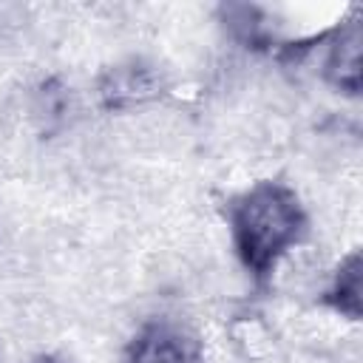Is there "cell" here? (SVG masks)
Instances as JSON below:
<instances>
[{"instance_id":"6da1fadb","label":"cell","mask_w":363,"mask_h":363,"mask_svg":"<svg viewBox=\"0 0 363 363\" xmlns=\"http://www.w3.org/2000/svg\"><path fill=\"white\" fill-rule=\"evenodd\" d=\"M235 250L255 275H267L295 247L303 233V210L298 196L278 184L261 182L230 207Z\"/></svg>"},{"instance_id":"7a4b0ae2","label":"cell","mask_w":363,"mask_h":363,"mask_svg":"<svg viewBox=\"0 0 363 363\" xmlns=\"http://www.w3.org/2000/svg\"><path fill=\"white\" fill-rule=\"evenodd\" d=\"M130 363H199V352L176 326H147L130 349Z\"/></svg>"},{"instance_id":"3957f363","label":"cell","mask_w":363,"mask_h":363,"mask_svg":"<svg viewBox=\"0 0 363 363\" xmlns=\"http://www.w3.org/2000/svg\"><path fill=\"white\" fill-rule=\"evenodd\" d=\"M159 74L142 65H128V68H116L108 82H105V99L111 105H136L145 102L150 96H156L159 91Z\"/></svg>"},{"instance_id":"277c9868","label":"cell","mask_w":363,"mask_h":363,"mask_svg":"<svg viewBox=\"0 0 363 363\" xmlns=\"http://www.w3.org/2000/svg\"><path fill=\"white\" fill-rule=\"evenodd\" d=\"M329 74L340 88H349V91L360 88V26L357 23H349L337 34L329 57Z\"/></svg>"},{"instance_id":"5b68a950","label":"cell","mask_w":363,"mask_h":363,"mask_svg":"<svg viewBox=\"0 0 363 363\" xmlns=\"http://www.w3.org/2000/svg\"><path fill=\"white\" fill-rule=\"evenodd\" d=\"M329 295H332V303L337 312H343L349 318L360 315V255L357 252L340 264Z\"/></svg>"},{"instance_id":"8992f818","label":"cell","mask_w":363,"mask_h":363,"mask_svg":"<svg viewBox=\"0 0 363 363\" xmlns=\"http://www.w3.org/2000/svg\"><path fill=\"white\" fill-rule=\"evenodd\" d=\"M40 363H57V360H40Z\"/></svg>"}]
</instances>
